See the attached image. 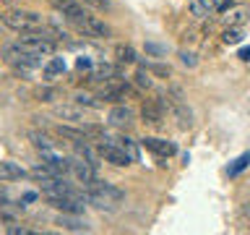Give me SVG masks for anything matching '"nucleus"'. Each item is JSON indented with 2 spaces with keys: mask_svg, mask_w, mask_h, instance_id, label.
<instances>
[{
  "mask_svg": "<svg viewBox=\"0 0 250 235\" xmlns=\"http://www.w3.org/2000/svg\"><path fill=\"white\" fill-rule=\"evenodd\" d=\"M120 76V68L117 66H109V63H102V66H97L89 73V78L86 81H91V84H99V81H112V78Z\"/></svg>",
  "mask_w": 250,
  "mask_h": 235,
  "instance_id": "nucleus-14",
  "label": "nucleus"
},
{
  "mask_svg": "<svg viewBox=\"0 0 250 235\" xmlns=\"http://www.w3.org/2000/svg\"><path fill=\"white\" fill-rule=\"evenodd\" d=\"M58 94H60L58 89H39L37 97H39V102H52L55 97H58Z\"/></svg>",
  "mask_w": 250,
  "mask_h": 235,
  "instance_id": "nucleus-30",
  "label": "nucleus"
},
{
  "mask_svg": "<svg viewBox=\"0 0 250 235\" xmlns=\"http://www.w3.org/2000/svg\"><path fill=\"white\" fill-rule=\"evenodd\" d=\"M42 162L50 164L55 172H60V175L70 172V160H68V157H60L58 152H55V149H52V152H44V154H42Z\"/></svg>",
  "mask_w": 250,
  "mask_h": 235,
  "instance_id": "nucleus-15",
  "label": "nucleus"
},
{
  "mask_svg": "<svg viewBox=\"0 0 250 235\" xmlns=\"http://www.w3.org/2000/svg\"><path fill=\"white\" fill-rule=\"evenodd\" d=\"M29 141H31V146H34L39 154L52 152V149H55V141L47 136V133H42V131H29Z\"/></svg>",
  "mask_w": 250,
  "mask_h": 235,
  "instance_id": "nucleus-18",
  "label": "nucleus"
},
{
  "mask_svg": "<svg viewBox=\"0 0 250 235\" xmlns=\"http://www.w3.org/2000/svg\"><path fill=\"white\" fill-rule=\"evenodd\" d=\"M97 149H99V157H102V160L109 162V164H115V167H128V164H133L130 157L115 144V139H112V141H99Z\"/></svg>",
  "mask_w": 250,
  "mask_h": 235,
  "instance_id": "nucleus-4",
  "label": "nucleus"
},
{
  "mask_svg": "<svg viewBox=\"0 0 250 235\" xmlns=\"http://www.w3.org/2000/svg\"><path fill=\"white\" fill-rule=\"evenodd\" d=\"M245 212H248V214H250V204H248V207H245Z\"/></svg>",
  "mask_w": 250,
  "mask_h": 235,
  "instance_id": "nucleus-41",
  "label": "nucleus"
},
{
  "mask_svg": "<svg viewBox=\"0 0 250 235\" xmlns=\"http://www.w3.org/2000/svg\"><path fill=\"white\" fill-rule=\"evenodd\" d=\"M222 42H224V45H240V42H242V31L229 26V29L222 34Z\"/></svg>",
  "mask_w": 250,
  "mask_h": 235,
  "instance_id": "nucleus-28",
  "label": "nucleus"
},
{
  "mask_svg": "<svg viewBox=\"0 0 250 235\" xmlns=\"http://www.w3.org/2000/svg\"><path fill=\"white\" fill-rule=\"evenodd\" d=\"M219 5V0H190V13L193 16H208L214 13Z\"/></svg>",
  "mask_w": 250,
  "mask_h": 235,
  "instance_id": "nucleus-23",
  "label": "nucleus"
},
{
  "mask_svg": "<svg viewBox=\"0 0 250 235\" xmlns=\"http://www.w3.org/2000/svg\"><path fill=\"white\" fill-rule=\"evenodd\" d=\"M144 68L151 70V73H156V76H169V68L167 66H151V63L146 66V63H144Z\"/></svg>",
  "mask_w": 250,
  "mask_h": 235,
  "instance_id": "nucleus-32",
  "label": "nucleus"
},
{
  "mask_svg": "<svg viewBox=\"0 0 250 235\" xmlns=\"http://www.w3.org/2000/svg\"><path fill=\"white\" fill-rule=\"evenodd\" d=\"M55 115L62 118V120H73V123H78V125L86 120L83 110H78V107H73V105H58V107H55Z\"/></svg>",
  "mask_w": 250,
  "mask_h": 235,
  "instance_id": "nucleus-19",
  "label": "nucleus"
},
{
  "mask_svg": "<svg viewBox=\"0 0 250 235\" xmlns=\"http://www.w3.org/2000/svg\"><path fill=\"white\" fill-rule=\"evenodd\" d=\"M141 144H144L148 152L151 154H156V157H164V160H167V157H172L177 152V146L172 144V141H167V139H159V136H146L144 141H141Z\"/></svg>",
  "mask_w": 250,
  "mask_h": 235,
  "instance_id": "nucleus-9",
  "label": "nucleus"
},
{
  "mask_svg": "<svg viewBox=\"0 0 250 235\" xmlns=\"http://www.w3.org/2000/svg\"><path fill=\"white\" fill-rule=\"evenodd\" d=\"M65 58H50V63H47L44 66V81H55V78H58L60 73H65Z\"/></svg>",
  "mask_w": 250,
  "mask_h": 235,
  "instance_id": "nucleus-20",
  "label": "nucleus"
},
{
  "mask_svg": "<svg viewBox=\"0 0 250 235\" xmlns=\"http://www.w3.org/2000/svg\"><path fill=\"white\" fill-rule=\"evenodd\" d=\"M29 178H34L37 183H42V180H50V178H60V172H55L50 164L39 162V164H34V167L29 170Z\"/></svg>",
  "mask_w": 250,
  "mask_h": 235,
  "instance_id": "nucleus-22",
  "label": "nucleus"
},
{
  "mask_svg": "<svg viewBox=\"0 0 250 235\" xmlns=\"http://www.w3.org/2000/svg\"><path fill=\"white\" fill-rule=\"evenodd\" d=\"M3 24L13 31H37V29H44V21L42 16L34 13V11H5L3 16Z\"/></svg>",
  "mask_w": 250,
  "mask_h": 235,
  "instance_id": "nucleus-3",
  "label": "nucleus"
},
{
  "mask_svg": "<svg viewBox=\"0 0 250 235\" xmlns=\"http://www.w3.org/2000/svg\"><path fill=\"white\" fill-rule=\"evenodd\" d=\"M237 58H240L242 63H250V45H248V47H240V52H237Z\"/></svg>",
  "mask_w": 250,
  "mask_h": 235,
  "instance_id": "nucleus-38",
  "label": "nucleus"
},
{
  "mask_svg": "<svg viewBox=\"0 0 250 235\" xmlns=\"http://www.w3.org/2000/svg\"><path fill=\"white\" fill-rule=\"evenodd\" d=\"M133 89L128 84H117V86H107V89H102L99 94V99H104V102H115V105H120V102L128 97Z\"/></svg>",
  "mask_w": 250,
  "mask_h": 235,
  "instance_id": "nucleus-16",
  "label": "nucleus"
},
{
  "mask_svg": "<svg viewBox=\"0 0 250 235\" xmlns=\"http://www.w3.org/2000/svg\"><path fill=\"white\" fill-rule=\"evenodd\" d=\"M136 84L141 86V89H151V76H148V70L144 66L136 70Z\"/></svg>",
  "mask_w": 250,
  "mask_h": 235,
  "instance_id": "nucleus-29",
  "label": "nucleus"
},
{
  "mask_svg": "<svg viewBox=\"0 0 250 235\" xmlns=\"http://www.w3.org/2000/svg\"><path fill=\"white\" fill-rule=\"evenodd\" d=\"M180 60H183L188 68H195V63H198V60H195V55H190V52H180Z\"/></svg>",
  "mask_w": 250,
  "mask_h": 235,
  "instance_id": "nucleus-34",
  "label": "nucleus"
},
{
  "mask_svg": "<svg viewBox=\"0 0 250 235\" xmlns=\"http://www.w3.org/2000/svg\"><path fill=\"white\" fill-rule=\"evenodd\" d=\"M8 233H11V235H31V230H26V227H19V225H11V227H8Z\"/></svg>",
  "mask_w": 250,
  "mask_h": 235,
  "instance_id": "nucleus-37",
  "label": "nucleus"
},
{
  "mask_svg": "<svg viewBox=\"0 0 250 235\" xmlns=\"http://www.w3.org/2000/svg\"><path fill=\"white\" fill-rule=\"evenodd\" d=\"M0 207H11V199H8V188L0 180Z\"/></svg>",
  "mask_w": 250,
  "mask_h": 235,
  "instance_id": "nucleus-35",
  "label": "nucleus"
},
{
  "mask_svg": "<svg viewBox=\"0 0 250 235\" xmlns=\"http://www.w3.org/2000/svg\"><path fill=\"white\" fill-rule=\"evenodd\" d=\"M26 175H29V170H23L21 164L8 162V160H0V180H3V183H11V180H21V178H26Z\"/></svg>",
  "mask_w": 250,
  "mask_h": 235,
  "instance_id": "nucleus-13",
  "label": "nucleus"
},
{
  "mask_svg": "<svg viewBox=\"0 0 250 235\" xmlns=\"http://www.w3.org/2000/svg\"><path fill=\"white\" fill-rule=\"evenodd\" d=\"M89 191H94V193H99V196H104V199H109V201H123L125 199V193L120 191L117 186H112V183H107V180H94V183L89 186Z\"/></svg>",
  "mask_w": 250,
  "mask_h": 235,
  "instance_id": "nucleus-12",
  "label": "nucleus"
},
{
  "mask_svg": "<svg viewBox=\"0 0 250 235\" xmlns=\"http://www.w3.org/2000/svg\"><path fill=\"white\" fill-rule=\"evenodd\" d=\"M133 118H136V113H133L130 107H125V105H115L112 110H109L107 120H109V125H115V128H128V125L133 123Z\"/></svg>",
  "mask_w": 250,
  "mask_h": 235,
  "instance_id": "nucleus-11",
  "label": "nucleus"
},
{
  "mask_svg": "<svg viewBox=\"0 0 250 235\" xmlns=\"http://www.w3.org/2000/svg\"><path fill=\"white\" fill-rule=\"evenodd\" d=\"M115 55H117V63H120V66H130V63H136L138 58H136V50H133L130 45H120L115 50Z\"/></svg>",
  "mask_w": 250,
  "mask_h": 235,
  "instance_id": "nucleus-24",
  "label": "nucleus"
},
{
  "mask_svg": "<svg viewBox=\"0 0 250 235\" xmlns=\"http://www.w3.org/2000/svg\"><path fill=\"white\" fill-rule=\"evenodd\" d=\"M248 8H237V11H232L229 16H224V24L227 26H240V24H245L248 21Z\"/></svg>",
  "mask_w": 250,
  "mask_h": 235,
  "instance_id": "nucleus-26",
  "label": "nucleus"
},
{
  "mask_svg": "<svg viewBox=\"0 0 250 235\" xmlns=\"http://www.w3.org/2000/svg\"><path fill=\"white\" fill-rule=\"evenodd\" d=\"M58 225L62 227V230H70V233H89V230H91L89 222H86V219H81L78 214H62V217L58 219Z\"/></svg>",
  "mask_w": 250,
  "mask_h": 235,
  "instance_id": "nucleus-17",
  "label": "nucleus"
},
{
  "mask_svg": "<svg viewBox=\"0 0 250 235\" xmlns=\"http://www.w3.org/2000/svg\"><path fill=\"white\" fill-rule=\"evenodd\" d=\"M248 164H250V152H245V154H240L237 160H234V162L229 164V167H227V175H229V178H237L240 172H242V170L248 167Z\"/></svg>",
  "mask_w": 250,
  "mask_h": 235,
  "instance_id": "nucleus-25",
  "label": "nucleus"
},
{
  "mask_svg": "<svg viewBox=\"0 0 250 235\" xmlns=\"http://www.w3.org/2000/svg\"><path fill=\"white\" fill-rule=\"evenodd\" d=\"M0 222H5V225H13V222H16V214H11V212H5L3 207H0Z\"/></svg>",
  "mask_w": 250,
  "mask_h": 235,
  "instance_id": "nucleus-36",
  "label": "nucleus"
},
{
  "mask_svg": "<svg viewBox=\"0 0 250 235\" xmlns=\"http://www.w3.org/2000/svg\"><path fill=\"white\" fill-rule=\"evenodd\" d=\"M76 68H78V70H91V68H94V60L86 58V55H81V58L76 60Z\"/></svg>",
  "mask_w": 250,
  "mask_h": 235,
  "instance_id": "nucleus-31",
  "label": "nucleus"
},
{
  "mask_svg": "<svg viewBox=\"0 0 250 235\" xmlns=\"http://www.w3.org/2000/svg\"><path fill=\"white\" fill-rule=\"evenodd\" d=\"M115 144L120 146V149L130 157L133 162H138V160H141V149H138V141H136V139H130V136H120V139H115Z\"/></svg>",
  "mask_w": 250,
  "mask_h": 235,
  "instance_id": "nucleus-21",
  "label": "nucleus"
},
{
  "mask_svg": "<svg viewBox=\"0 0 250 235\" xmlns=\"http://www.w3.org/2000/svg\"><path fill=\"white\" fill-rule=\"evenodd\" d=\"M50 3H52L55 8H58V11H60L62 16H65V19L73 21V24H78L86 13H89L81 3H76V0H50Z\"/></svg>",
  "mask_w": 250,
  "mask_h": 235,
  "instance_id": "nucleus-10",
  "label": "nucleus"
},
{
  "mask_svg": "<svg viewBox=\"0 0 250 235\" xmlns=\"http://www.w3.org/2000/svg\"><path fill=\"white\" fill-rule=\"evenodd\" d=\"M44 199L50 201L52 209L62 212V214H81L86 207V201L78 199V196H44Z\"/></svg>",
  "mask_w": 250,
  "mask_h": 235,
  "instance_id": "nucleus-5",
  "label": "nucleus"
},
{
  "mask_svg": "<svg viewBox=\"0 0 250 235\" xmlns=\"http://www.w3.org/2000/svg\"><path fill=\"white\" fill-rule=\"evenodd\" d=\"M70 172H73V175L81 180L86 188L97 180V167H91L86 160H81V157H73V160H70Z\"/></svg>",
  "mask_w": 250,
  "mask_h": 235,
  "instance_id": "nucleus-8",
  "label": "nucleus"
},
{
  "mask_svg": "<svg viewBox=\"0 0 250 235\" xmlns=\"http://www.w3.org/2000/svg\"><path fill=\"white\" fill-rule=\"evenodd\" d=\"M102 3H107V0H102Z\"/></svg>",
  "mask_w": 250,
  "mask_h": 235,
  "instance_id": "nucleus-42",
  "label": "nucleus"
},
{
  "mask_svg": "<svg viewBox=\"0 0 250 235\" xmlns=\"http://www.w3.org/2000/svg\"><path fill=\"white\" fill-rule=\"evenodd\" d=\"M76 26L81 29V31H86L89 37H102V39H107L109 34H112V29H109L107 24L99 19V16H91V13H86L83 19L76 24Z\"/></svg>",
  "mask_w": 250,
  "mask_h": 235,
  "instance_id": "nucleus-7",
  "label": "nucleus"
},
{
  "mask_svg": "<svg viewBox=\"0 0 250 235\" xmlns=\"http://www.w3.org/2000/svg\"><path fill=\"white\" fill-rule=\"evenodd\" d=\"M232 8H234V0H224V3H219V5H216V11H219V13H224V11H232Z\"/></svg>",
  "mask_w": 250,
  "mask_h": 235,
  "instance_id": "nucleus-39",
  "label": "nucleus"
},
{
  "mask_svg": "<svg viewBox=\"0 0 250 235\" xmlns=\"http://www.w3.org/2000/svg\"><path fill=\"white\" fill-rule=\"evenodd\" d=\"M34 199H37V193H34V191H29V193H23V199H21V201H34ZM21 201H19V204H21ZM21 207H26V204H21Z\"/></svg>",
  "mask_w": 250,
  "mask_h": 235,
  "instance_id": "nucleus-40",
  "label": "nucleus"
},
{
  "mask_svg": "<svg viewBox=\"0 0 250 235\" xmlns=\"http://www.w3.org/2000/svg\"><path fill=\"white\" fill-rule=\"evenodd\" d=\"M16 45H21L23 50H31V52H37V55H52L55 52V45H58V37L47 34V31H42V29H37V31H21V37H19V42H16Z\"/></svg>",
  "mask_w": 250,
  "mask_h": 235,
  "instance_id": "nucleus-2",
  "label": "nucleus"
},
{
  "mask_svg": "<svg viewBox=\"0 0 250 235\" xmlns=\"http://www.w3.org/2000/svg\"><path fill=\"white\" fill-rule=\"evenodd\" d=\"M73 102H76V105H81V107H91V110H99L102 107V102H97L94 97H89V94H76Z\"/></svg>",
  "mask_w": 250,
  "mask_h": 235,
  "instance_id": "nucleus-27",
  "label": "nucleus"
},
{
  "mask_svg": "<svg viewBox=\"0 0 250 235\" xmlns=\"http://www.w3.org/2000/svg\"><path fill=\"white\" fill-rule=\"evenodd\" d=\"M141 118L148 123V125H159L164 123V97L159 99H146L144 105H141Z\"/></svg>",
  "mask_w": 250,
  "mask_h": 235,
  "instance_id": "nucleus-6",
  "label": "nucleus"
},
{
  "mask_svg": "<svg viewBox=\"0 0 250 235\" xmlns=\"http://www.w3.org/2000/svg\"><path fill=\"white\" fill-rule=\"evenodd\" d=\"M146 52H148V55H156V58H159V55H164L167 50H164L162 45H156V42H146Z\"/></svg>",
  "mask_w": 250,
  "mask_h": 235,
  "instance_id": "nucleus-33",
  "label": "nucleus"
},
{
  "mask_svg": "<svg viewBox=\"0 0 250 235\" xmlns=\"http://www.w3.org/2000/svg\"><path fill=\"white\" fill-rule=\"evenodd\" d=\"M3 60L11 68L19 70V73H26V70H34V68L42 66V55H37L31 50H23L21 45H5L3 47Z\"/></svg>",
  "mask_w": 250,
  "mask_h": 235,
  "instance_id": "nucleus-1",
  "label": "nucleus"
}]
</instances>
